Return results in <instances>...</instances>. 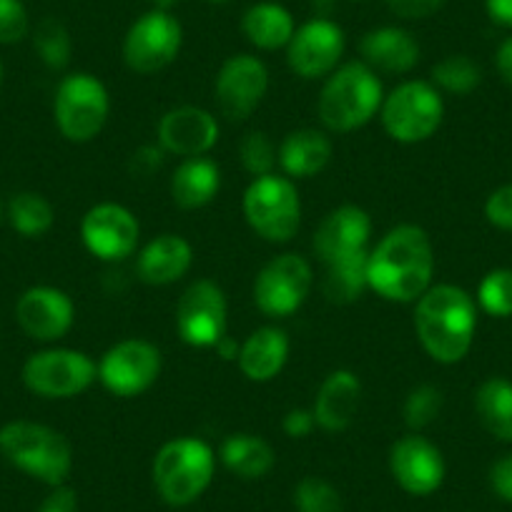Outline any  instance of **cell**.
Returning a JSON list of instances; mask_svg holds the SVG:
<instances>
[{
  "mask_svg": "<svg viewBox=\"0 0 512 512\" xmlns=\"http://www.w3.org/2000/svg\"><path fill=\"white\" fill-rule=\"evenodd\" d=\"M0 219H3V206H0Z\"/></svg>",
  "mask_w": 512,
  "mask_h": 512,
  "instance_id": "816d5d0a",
  "label": "cell"
},
{
  "mask_svg": "<svg viewBox=\"0 0 512 512\" xmlns=\"http://www.w3.org/2000/svg\"><path fill=\"white\" fill-rule=\"evenodd\" d=\"M312 282V267L302 254H282L256 277L254 304L267 317H289L307 302Z\"/></svg>",
  "mask_w": 512,
  "mask_h": 512,
  "instance_id": "8fae6325",
  "label": "cell"
},
{
  "mask_svg": "<svg viewBox=\"0 0 512 512\" xmlns=\"http://www.w3.org/2000/svg\"><path fill=\"white\" fill-rule=\"evenodd\" d=\"M367 259L369 251L349 259L327 264V277H324V297L332 304H352L369 289L367 279Z\"/></svg>",
  "mask_w": 512,
  "mask_h": 512,
  "instance_id": "f546056e",
  "label": "cell"
},
{
  "mask_svg": "<svg viewBox=\"0 0 512 512\" xmlns=\"http://www.w3.org/2000/svg\"><path fill=\"white\" fill-rule=\"evenodd\" d=\"M379 113L390 139L400 144H420L440 128L445 101L432 83L405 81L390 96H384Z\"/></svg>",
  "mask_w": 512,
  "mask_h": 512,
  "instance_id": "52a82bcc",
  "label": "cell"
},
{
  "mask_svg": "<svg viewBox=\"0 0 512 512\" xmlns=\"http://www.w3.org/2000/svg\"><path fill=\"white\" fill-rule=\"evenodd\" d=\"M194 262V249L179 234H161L141 249L136 272L144 284L166 287L184 277Z\"/></svg>",
  "mask_w": 512,
  "mask_h": 512,
  "instance_id": "603a6c76",
  "label": "cell"
},
{
  "mask_svg": "<svg viewBox=\"0 0 512 512\" xmlns=\"http://www.w3.org/2000/svg\"><path fill=\"white\" fill-rule=\"evenodd\" d=\"M485 11L492 23L512 28V0H485Z\"/></svg>",
  "mask_w": 512,
  "mask_h": 512,
  "instance_id": "ee69618b",
  "label": "cell"
},
{
  "mask_svg": "<svg viewBox=\"0 0 512 512\" xmlns=\"http://www.w3.org/2000/svg\"><path fill=\"white\" fill-rule=\"evenodd\" d=\"M8 221L26 239H38L51 231L56 211L46 196L36 194V191H21L8 201Z\"/></svg>",
  "mask_w": 512,
  "mask_h": 512,
  "instance_id": "4dcf8cb0",
  "label": "cell"
},
{
  "mask_svg": "<svg viewBox=\"0 0 512 512\" xmlns=\"http://www.w3.org/2000/svg\"><path fill=\"white\" fill-rule=\"evenodd\" d=\"M344 53V31L329 18H312L294 31L287 61L297 76L314 81L337 71Z\"/></svg>",
  "mask_w": 512,
  "mask_h": 512,
  "instance_id": "2e32d148",
  "label": "cell"
},
{
  "mask_svg": "<svg viewBox=\"0 0 512 512\" xmlns=\"http://www.w3.org/2000/svg\"><path fill=\"white\" fill-rule=\"evenodd\" d=\"M211 6H229L231 0H209Z\"/></svg>",
  "mask_w": 512,
  "mask_h": 512,
  "instance_id": "681fc988",
  "label": "cell"
},
{
  "mask_svg": "<svg viewBox=\"0 0 512 512\" xmlns=\"http://www.w3.org/2000/svg\"><path fill=\"white\" fill-rule=\"evenodd\" d=\"M495 66L497 73L502 76V81L512 88V36L505 38V41L500 43V48H497Z\"/></svg>",
  "mask_w": 512,
  "mask_h": 512,
  "instance_id": "f6af8a7d",
  "label": "cell"
},
{
  "mask_svg": "<svg viewBox=\"0 0 512 512\" xmlns=\"http://www.w3.org/2000/svg\"><path fill=\"white\" fill-rule=\"evenodd\" d=\"M0 455L48 487L66 485L73 470L71 442L48 425L13 420L0 427Z\"/></svg>",
  "mask_w": 512,
  "mask_h": 512,
  "instance_id": "3957f363",
  "label": "cell"
},
{
  "mask_svg": "<svg viewBox=\"0 0 512 512\" xmlns=\"http://www.w3.org/2000/svg\"><path fill=\"white\" fill-rule=\"evenodd\" d=\"M390 470L397 485L415 497H427L445 482V457L420 435H407L392 445Z\"/></svg>",
  "mask_w": 512,
  "mask_h": 512,
  "instance_id": "e0dca14e",
  "label": "cell"
},
{
  "mask_svg": "<svg viewBox=\"0 0 512 512\" xmlns=\"http://www.w3.org/2000/svg\"><path fill=\"white\" fill-rule=\"evenodd\" d=\"M314 415L309 410H289L287 417H284V432L294 440H302L309 432L314 430Z\"/></svg>",
  "mask_w": 512,
  "mask_h": 512,
  "instance_id": "7bdbcfd3",
  "label": "cell"
},
{
  "mask_svg": "<svg viewBox=\"0 0 512 512\" xmlns=\"http://www.w3.org/2000/svg\"><path fill=\"white\" fill-rule=\"evenodd\" d=\"M161 154H164V149H151V146H144L139 154H134V169L139 171V174H151V171L161 166Z\"/></svg>",
  "mask_w": 512,
  "mask_h": 512,
  "instance_id": "bcb514c9",
  "label": "cell"
},
{
  "mask_svg": "<svg viewBox=\"0 0 512 512\" xmlns=\"http://www.w3.org/2000/svg\"><path fill=\"white\" fill-rule=\"evenodd\" d=\"M435 251L422 226L400 224L369 251V289L387 302H417L432 287Z\"/></svg>",
  "mask_w": 512,
  "mask_h": 512,
  "instance_id": "6da1fadb",
  "label": "cell"
},
{
  "mask_svg": "<svg viewBox=\"0 0 512 512\" xmlns=\"http://www.w3.org/2000/svg\"><path fill=\"white\" fill-rule=\"evenodd\" d=\"M372 236V219L359 206H339V209L329 211L322 219V224L314 231V254L322 259L324 264H334L339 259H349V256L364 254Z\"/></svg>",
  "mask_w": 512,
  "mask_h": 512,
  "instance_id": "d6986e66",
  "label": "cell"
},
{
  "mask_svg": "<svg viewBox=\"0 0 512 512\" xmlns=\"http://www.w3.org/2000/svg\"><path fill=\"white\" fill-rule=\"evenodd\" d=\"M482 81V71L470 56H447L432 68V86L455 96H467Z\"/></svg>",
  "mask_w": 512,
  "mask_h": 512,
  "instance_id": "1f68e13d",
  "label": "cell"
},
{
  "mask_svg": "<svg viewBox=\"0 0 512 512\" xmlns=\"http://www.w3.org/2000/svg\"><path fill=\"white\" fill-rule=\"evenodd\" d=\"M362 400V384L349 369H337L322 382L314 400V422L327 432H342L352 425Z\"/></svg>",
  "mask_w": 512,
  "mask_h": 512,
  "instance_id": "7402d4cb",
  "label": "cell"
},
{
  "mask_svg": "<svg viewBox=\"0 0 512 512\" xmlns=\"http://www.w3.org/2000/svg\"><path fill=\"white\" fill-rule=\"evenodd\" d=\"M477 302L490 317H512V269H492L480 282Z\"/></svg>",
  "mask_w": 512,
  "mask_h": 512,
  "instance_id": "836d02e7",
  "label": "cell"
},
{
  "mask_svg": "<svg viewBox=\"0 0 512 512\" xmlns=\"http://www.w3.org/2000/svg\"><path fill=\"white\" fill-rule=\"evenodd\" d=\"M38 512H78L76 492L66 485L53 487V490L46 495V500L41 502Z\"/></svg>",
  "mask_w": 512,
  "mask_h": 512,
  "instance_id": "b9f144b4",
  "label": "cell"
},
{
  "mask_svg": "<svg viewBox=\"0 0 512 512\" xmlns=\"http://www.w3.org/2000/svg\"><path fill=\"white\" fill-rule=\"evenodd\" d=\"M216 352H219L224 359L239 357V347H236L234 339H229V337H221V342L216 344Z\"/></svg>",
  "mask_w": 512,
  "mask_h": 512,
  "instance_id": "7dc6e473",
  "label": "cell"
},
{
  "mask_svg": "<svg viewBox=\"0 0 512 512\" xmlns=\"http://www.w3.org/2000/svg\"><path fill=\"white\" fill-rule=\"evenodd\" d=\"M359 53L374 73L379 71L400 76V73H410L417 66L420 43L405 28L382 26L364 33L362 41H359Z\"/></svg>",
  "mask_w": 512,
  "mask_h": 512,
  "instance_id": "44dd1931",
  "label": "cell"
},
{
  "mask_svg": "<svg viewBox=\"0 0 512 512\" xmlns=\"http://www.w3.org/2000/svg\"><path fill=\"white\" fill-rule=\"evenodd\" d=\"M442 410V392L432 384H420L410 392L405 402V422L410 430H422L432 425Z\"/></svg>",
  "mask_w": 512,
  "mask_h": 512,
  "instance_id": "8d00e7d4",
  "label": "cell"
},
{
  "mask_svg": "<svg viewBox=\"0 0 512 512\" xmlns=\"http://www.w3.org/2000/svg\"><path fill=\"white\" fill-rule=\"evenodd\" d=\"M332 141L317 128H299L282 141L277 151L279 166L292 179H309L327 169L332 161Z\"/></svg>",
  "mask_w": 512,
  "mask_h": 512,
  "instance_id": "d4e9b609",
  "label": "cell"
},
{
  "mask_svg": "<svg viewBox=\"0 0 512 512\" xmlns=\"http://www.w3.org/2000/svg\"><path fill=\"white\" fill-rule=\"evenodd\" d=\"M16 319L23 332L36 342H58L76 319L71 297L56 287H31L16 304Z\"/></svg>",
  "mask_w": 512,
  "mask_h": 512,
  "instance_id": "ac0fdd59",
  "label": "cell"
},
{
  "mask_svg": "<svg viewBox=\"0 0 512 512\" xmlns=\"http://www.w3.org/2000/svg\"><path fill=\"white\" fill-rule=\"evenodd\" d=\"M219 460L231 475L241 480H262L277 465L274 447L264 437L249 435V432H236L226 437L219 447Z\"/></svg>",
  "mask_w": 512,
  "mask_h": 512,
  "instance_id": "83f0119b",
  "label": "cell"
},
{
  "mask_svg": "<svg viewBox=\"0 0 512 512\" xmlns=\"http://www.w3.org/2000/svg\"><path fill=\"white\" fill-rule=\"evenodd\" d=\"M31 31L28 11L23 0H0V43L13 46L21 43Z\"/></svg>",
  "mask_w": 512,
  "mask_h": 512,
  "instance_id": "74e56055",
  "label": "cell"
},
{
  "mask_svg": "<svg viewBox=\"0 0 512 512\" xmlns=\"http://www.w3.org/2000/svg\"><path fill=\"white\" fill-rule=\"evenodd\" d=\"M98 377V364L78 349H43L23 364V384L46 400H68L86 392Z\"/></svg>",
  "mask_w": 512,
  "mask_h": 512,
  "instance_id": "9c48e42d",
  "label": "cell"
},
{
  "mask_svg": "<svg viewBox=\"0 0 512 512\" xmlns=\"http://www.w3.org/2000/svg\"><path fill=\"white\" fill-rule=\"evenodd\" d=\"M221 186V171L206 156L184 159L171 176V199L179 209L194 211L214 201Z\"/></svg>",
  "mask_w": 512,
  "mask_h": 512,
  "instance_id": "484cf974",
  "label": "cell"
},
{
  "mask_svg": "<svg viewBox=\"0 0 512 512\" xmlns=\"http://www.w3.org/2000/svg\"><path fill=\"white\" fill-rule=\"evenodd\" d=\"M244 216L256 236L272 244H287L302 221L297 186L287 176H259L244 191Z\"/></svg>",
  "mask_w": 512,
  "mask_h": 512,
  "instance_id": "8992f818",
  "label": "cell"
},
{
  "mask_svg": "<svg viewBox=\"0 0 512 512\" xmlns=\"http://www.w3.org/2000/svg\"><path fill=\"white\" fill-rule=\"evenodd\" d=\"M297 512H342V497L332 482L322 477H304L294 487Z\"/></svg>",
  "mask_w": 512,
  "mask_h": 512,
  "instance_id": "e575fe53",
  "label": "cell"
},
{
  "mask_svg": "<svg viewBox=\"0 0 512 512\" xmlns=\"http://www.w3.org/2000/svg\"><path fill=\"white\" fill-rule=\"evenodd\" d=\"M149 3L154 6V11H171L179 0H149Z\"/></svg>",
  "mask_w": 512,
  "mask_h": 512,
  "instance_id": "c3c4849f",
  "label": "cell"
},
{
  "mask_svg": "<svg viewBox=\"0 0 512 512\" xmlns=\"http://www.w3.org/2000/svg\"><path fill=\"white\" fill-rule=\"evenodd\" d=\"M161 374V352L146 339H123L98 362V379L111 395L136 397Z\"/></svg>",
  "mask_w": 512,
  "mask_h": 512,
  "instance_id": "7c38bea8",
  "label": "cell"
},
{
  "mask_svg": "<svg viewBox=\"0 0 512 512\" xmlns=\"http://www.w3.org/2000/svg\"><path fill=\"white\" fill-rule=\"evenodd\" d=\"M384 93L377 73L364 61L344 63L329 73L319 93V118L334 134H349L372 121L382 108Z\"/></svg>",
  "mask_w": 512,
  "mask_h": 512,
  "instance_id": "277c9868",
  "label": "cell"
},
{
  "mask_svg": "<svg viewBox=\"0 0 512 512\" xmlns=\"http://www.w3.org/2000/svg\"><path fill=\"white\" fill-rule=\"evenodd\" d=\"M384 3L397 18H405V21L430 18L445 6V0H384Z\"/></svg>",
  "mask_w": 512,
  "mask_h": 512,
  "instance_id": "ab89813d",
  "label": "cell"
},
{
  "mask_svg": "<svg viewBox=\"0 0 512 512\" xmlns=\"http://www.w3.org/2000/svg\"><path fill=\"white\" fill-rule=\"evenodd\" d=\"M239 154L241 164H244V169L249 171L254 179L272 174V169L279 161L277 149H274L272 139H269L264 131H251V134H246V139L241 141L239 146Z\"/></svg>",
  "mask_w": 512,
  "mask_h": 512,
  "instance_id": "d590c367",
  "label": "cell"
},
{
  "mask_svg": "<svg viewBox=\"0 0 512 512\" xmlns=\"http://www.w3.org/2000/svg\"><path fill=\"white\" fill-rule=\"evenodd\" d=\"M241 31L251 46L262 48V51H277V48L289 46L297 26H294V16L282 3L262 0V3L246 8V13L241 16Z\"/></svg>",
  "mask_w": 512,
  "mask_h": 512,
  "instance_id": "4316f807",
  "label": "cell"
},
{
  "mask_svg": "<svg viewBox=\"0 0 512 512\" xmlns=\"http://www.w3.org/2000/svg\"><path fill=\"white\" fill-rule=\"evenodd\" d=\"M111 101L108 91L98 78L88 73H73L66 76L56 88L53 98V118L56 126L73 144H86L101 134L106 126Z\"/></svg>",
  "mask_w": 512,
  "mask_h": 512,
  "instance_id": "ba28073f",
  "label": "cell"
},
{
  "mask_svg": "<svg viewBox=\"0 0 512 512\" xmlns=\"http://www.w3.org/2000/svg\"><path fill=\"white\" fill-rule=\"evenodd\" d=\"M33 46H36L41 61L53 71H63L71 63V36L56 18H43L38 23L36 33H33Z\"/></svg>",
  "mask_w": 512,
  "mask_h": 512,
  "instance_id": "d6a6232c",
  "label": "cell"
},
{
  "mask_svg": "<svg viewBox=\"0 0 512 512\" xmlns=\"http://www.w3.org/2000/svg\"><path fill=\"white\" fill-rule=\"evenodd\" d=\"M0 83H3V61H0Z\"/></svg>",
  "mask_w": 512,
  "mask_h": 512,
  "instance_id": "f907efd6",
  "label": "cell"
},
{
  "mask_svg": "<svg viewBox=\"0 0 512 512\" xmlns=\"http://www.w3.org/2000/svg\"><path fill=\"white\" fill-rule=\"evenodd\" d=\"M475 412L480 425L492 437L512 442V382L505 377H490L477 387Z\"/></svg>",
  "mask_w": 512,
  "mask_h": 512,
  "instance_id": "f1b7e54d",
  "label": "cell"
},
{
  "mask_svg": "<svg viewBox=\"0 0 512 512\" xmlns=\"http://www.w3.org/2000/svg\"><path fill=\"white\" fill-rule=\"evenodd\" d=\"M176 332L189 347H216L226 337V297L209 279L189 284L176 304Z\"/></svg>",
  "mask_w": 512,
  "mask_h": 512,
  "instance_id": "4fadbf2b",
  "label": "cell"
},
{
  "mask_svg": "<svg viewBox=\"0 0 512 512\" xmlns=\"http://www.w3.org/2000/svg\"><path fill=\"white\" fill-rule=\"evenodd\" d=\"M289 357V337L279 327H262L239 347V369L251 382H269L284 369Z\"/></svg>",
  "mask_w": 512,
  "mask_h": 512,
  "instance_id": "cb8c5ba5",
  "label": "cell"
},
{
  "mask_svg": "<svg viewBox=\"0 0 512 512\" xmlns=\"http://www.w3.org/2000/svg\"><path fill=\"white\" fill-rule=\"evenodd\" d=\"M490 485L500 500L512 505V455L500 457L490 470Z\"/></svg>",
  "mask_w": 512,
  "mask_h": 512,
  "instance_id": "60d3db41",
  "label": "cell"
},
{
  "mask_svg": "<svg viewBox=\"0 0 512 512\" xmlns=\"http://www.w3.org/2000/svg\"><path fill=\"white\" fill-rule=\"evenodd\" d=\"M475 329L477 307L465 289L455 284H437L417 299L415 332L435 362H462L472 347Z\"/></svg>",
  "mask_w": 512,
  "mask_h": 512,
  "instance_id": "7a4b0ae2",
  "label": "cell"
},
{
  "mask_svg": "<svg viewBox=\"0 0 512 512\" xmlns=\"http://www.w3.org/2000/svg\"><path fill=\"white\" fill-rule=\"evenodd\" d=\"M269 91V71L249 53H239L224 61L214 83V98L221 116L229 121H244L259 108Z\"/></svg>",
  "mask_w": 512,
  "mask_h": 512,
  "instance_id": "5bb4252c",
  "label": "cell"
},
{
  "mask_svg": "<svg viewBox=\"0 0 512 512\" xmlns=\"http://www.w3.org/2000/svg\"><path fill=\"white\" fill-rule=\"evenodd\" d=\"M485 216L497 229L512 231V184L492 191L485 204Z\"/></svg>",
  "mask_w": 512,
  "mask_h": 512,
  "instance_id": "f35d334b",
  "label": "cell"
},
{
  "mask_svg": "<svg viewBox=\"0 0 512 512\" xmlns=\"http://www.w3.org/2000/svg\"><path fill=\"white\" fill-rule=\"evenodd\" d=\"M219 141V123L199 106L171 108L159 121V144L169 154L194 159L209 154Z\"/></svg>",
  "mask_w": 512,
  "mask_h": 512,
  "instance_id": "ffe728a7",
  "label": "cell"
},
{
  "mask_svg": "<svg viewBox=\"0 0 512 512\" xmlns=\"http://www.w3.org/2000/svg\"><path fill=\"white\" fill-rule=\"evenodd\" d=\"M141 226L136 216L121 204H96L81 221V239L86 249L103 262H121L134 254Z\"/></svg>",
  "mask_w": 512,
  "mask_h": 512,
  "instance_id": "9a60e30c",
  "label": "cell"
},
{
  "mask_svg": "<svg viewBox=\"0 0 512 512\" xmlns=\"http://www.w3.org/2000/svg\"><path fill=\"white\" fill-rule=\"evenodd\" d=\"M214 467V450L204 440L176 437L156 452L151 477L166 505L186 507L209 490L214 480Z\"/></svg>",
  "mask_w": 512,
  "mask_h": 512,
  "instance_id": "5b68a950",
  "label": "cell"
},
{
  "mask_svg": "<svg viewBox=\"0 0 512 512\" xmlns=\"http://www.w3.org/2000/svg\"><path fill=\"white\" fill-rule=\"evenodd\" d=\"M181 43H184V31L171 11L151 8L128 28L123 38V61L134 73L151 76L176 61Z\"/></svg>",
  "mask_w": 512,
  "mask_h": 512,
  "instance_id": "30bf717a",
  "label": "cell"
}]
</instances>
